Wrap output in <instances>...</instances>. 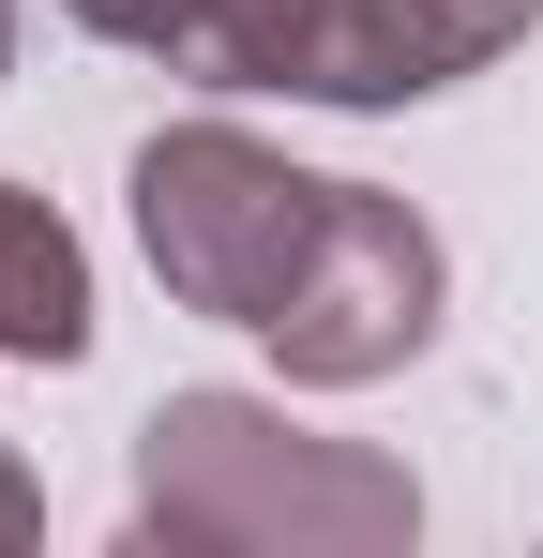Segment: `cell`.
I'll use <instances>...</instances> for the list:
<instances>
[{"label":"cell","instance_id":"6da1fadb","mask_svg":"<svg viewBox=\"0 0 543 558\" xmlns=\"http://www.w3.org/2000/svg\"><path fill=\"white\" fill-rule=\"evenodd\" d=\"M136 529L196 558H393L423 483L362 438H302L257 392H167L136 423Z\"/></svg>","mask_w":543,"mask_h":558},{"label":"cell","instance_id":"7a4b0ae2","mask_svg":"<svg viewBox=\"0 0 543 558\" xmlns=\"http://www.w3.org/2000/svg\"><path fill=\"white\" fill-rule=\"evenodd\" d=\"M317 227H333V182L287 167L242 121H167V136L136 151V242H152V272H167L181 317L272 332V302L302 287Z\"/></svg>","mask_w":543,"mask_h":558},{"label":"cell","instance_id":"3957f363","mask_svg":"<svg viewBox=\"0 0 543 558\" xmlns=\"http://www.w3.org/2000/svg\"><path fill=\"white\" fill-rule=\"evenodd\" d=\"M438 227L408 211V196L377 182H333V227H317V257L302 287L272 302V363L302 377V392H362V377H393L423 332H438Z\"/></svg>","mask_w":543,"mask_h":558},{"label":"cell","instance_id":"277c9868","mask_svg":"<svg viewBox=\"0 0 543 558\" xmlns=\"http://www.w3.org/2000/svg\"><path fill=\"white\" fill-rule=\"evenodd\" d=\"M543 0H317V76L302 106H423L483 76L498 46H529Z\"/></svg>","mask_w":543,"mask_h":558},{"label":"cell","instance_id":"5b68a950","mask_svg":"<svg viewBox=\"0 0 543 558\" xmlns=\"http://www.w3.org/2000/svg\"><path fill=\"white\" fill-rule=\"evenodd\" d=\"M76 31L106 46H136V61H167L196 92H287L317 76V0H61Z\"/></svg>","mask_w":543,"mask_h":558},{"label":"cell","instance_id":"8992f818","mask_svg":"<svg viewBox=\"0 0 543 558\" xmlns=\"http://www.w3.org/2000/svg\"><path fill=\"white\" fill-rule=\"evenodd\" d=\"M90 348V257L31 182H0V363H76Z\"/></svg>","mask_w":543,"mask_h":558},{"label":"cell","instance_id":"52a82bcc","mask_svg":"<svg viewBox=\"0 0 543 558\" xmlns=\"http://www.w3.org/2000/svg\"><path fill=\"white\" fill-rule=\"evenodd\" d=\"M31 529H46V483H31V468H15V453H0V558H15V544H31Z\"/></svg>","mask_w":543,"mask_h":558},{"label":"cell","instance_id":"ba28073f","mask_svg":"<svg viewBox=\"0 0 543 558\" xmlns=\"http://www.w3.org/2000/svg\"><path fill=\"white\" fill-rule=\"evenodd\" d=\"M0 76H15V0H0Z\"/></svg>","mask_w":543,"mask_h":558}]
</instances>
